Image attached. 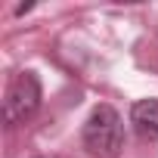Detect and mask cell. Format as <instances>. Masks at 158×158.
<instances>
[{
  "label": "cell",
  "mask_w": 158,
  "mask_h": 158,
  "mask_svg": "<svg viewBox=\"0 0 158 158\" xmlns=\"http://www.w3.org/2000/svg\"><path fill=\"white\" fill-rule=\"evenodd\" d=\"M37 109H40V77L34 71L16 74L6 90V99H3V121L10 127H16L25 118H31Z\"/></svg>",
  "instance_id": "obj_2"
},
{
  "label": "cell",
  "mask_w": 158,
  "mask_h": 158,
  "mask_svg": "<svg viewBox=\"0 0 158 158\" xmlns=\"http://www.w3.org/2000/svg\"><path fill=\"white\" fill-rule=\"evenodd\" d=\"M84 149L93 158H115L124 149V124L112 106H96L84 124Z\"/></svg>",
  "instance_id": "obj_1"
},
{
  "label": "cell",
  "mask_w": 158,
  "mask_h": 158,
  "mask_svg": "<svg viewBox=\"0 0 158 158\" xmlns=\"http://www.w3.org/2000/svg\"><path fill=\"white\" fill-rule=\"evenodd\" d=\"M130 124L143 139H158V99H139L130 109Z\"/></svg>",
  "instance_id": "obj_3"
}]
</instances>
